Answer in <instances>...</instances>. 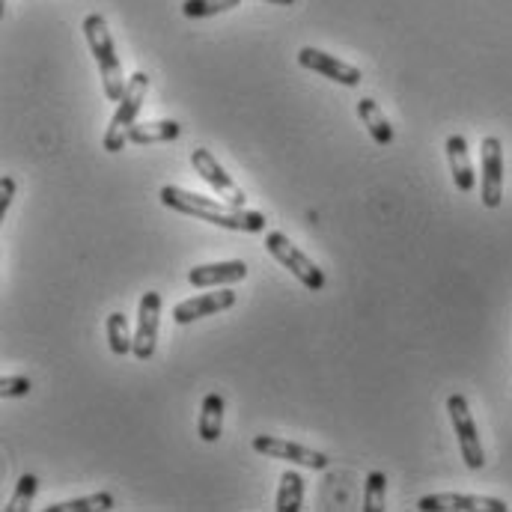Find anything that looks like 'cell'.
I'll use <instances>...</instances> for the list:
<instances>
[{"label":"cell","instance_id":"obj_1","mask_svg":"<svg viewBox=\"0 0 512 512\" xmlns=\"http://www.w3.org/2000/svg\"><path fill=\"white\" fill-rule=\"evenodd\" d=\"M161 203L179 215H191L197 221H209L215 227L224 230H236V233H262L265 230V215L251 212V209H236L230 203H218L215 197H203V194H191L185 188L176 185H164L161 188Z\"/></svg>","mask_w":512,"mask_h":512},{"label":"cell","instance_id":"obj_2","mask_svg":"<svg viewBox=\"0 0 512 512\" xmlns=\"http://www.w3.org/2000/svg\"><path fill=\"white\" fill-rule=\"evenodd\" d=\"M84 36L90 42V51L99 63V75H102V87H105V96L111 102H120L123 93H126L128 81L123 78V63L117 57V45H114V36L108 30V21L105 15L99 12H90L84 18Z\"/></svg>","mask_w":512,"mask_h":512},{"label":"cell","instance_id":"obj_3","mask_svg":"<svg viewBox=\"0 0 512 512\" xmlns=\"http://www.w3.org/2000/svg\"><path fill=\"white\" fill-rule=\"evenodd\" d=\"M146 93H149V75L146 72H134L128 78L126 93L120 99V108L111 120V126L105 131V140L102 146L108 152H123L128 146V131L137 126V117H140V108L146 102Z\"/></svg>","mask_w":512,"mask_h":512},{"label":"cell","instance_id":"obj_4","mask_svg":"<svg viewBox=\"0 0 512 512\" xmlns=\"http://www.w3.org/2000/svg\"><path fill=\"white\" fill-rule=\"evenodd\" d=\"M265 251L274 256L283 268H289L310 292H322L325 289V274H322V268L310 259V256L304 254L298 245H292L289 242V236H283V233H268L265 236Z\"/></svg>","mask_w":512,"mask_h":512},{"label":"cell","instance_id":"obj_5","mask_svg":"<svg viewBox=\"0 0 512 512\" xmlns=\"http://www.w3.org/2000/svg\"><path fill=\"white\" fill-rule=\"evenodd\" d=\"M447 411H450V420H453V429H456V438H459V447H462V459L471 471H480L486 465V453H483V444H480V432H477V423H474V414L468 408V399L462 393H453L447 399Z\"/></svg>","mask_w":512,"mask_h":512},{"label":"cell","instance_id":"obj_6","mask_svg":"<svg viewBox=\"0 0 512 512\" xmlns=\"http://www.w3.org/2000/svg\"><path fill=\"white\" fill-rule=\"evenodd\" d=\"M480 161H483L480 200L486 209H498L504 203V146L498 137H483Z\"/></svg>","mask_w":512,"mask_h":512},{"label":"cell","instance_id":"obj_7","mask_svg":"<svg viewBox=\"0 0 512 512\" xmlns=\"http://www.w3.org/2000/svg\"><path fill=\"white\" fill-rule=\"evenodd\" d=\"M191 164H194V173H197L218 197H224V203H230V206H236V209H245V203H248L245 191L227 176V170L218 164V158H215L209 149H194V152H191Z\"/></svg>","mask_w":512,"mask_h":512},{"label":"cell","instance_id":"obj_8","mask_svg":"<svg viewBox=\"0 0 512 512\" xmlns=\"http://www.w3.org/2000/svg\"><path fill=\"white\" fill-rule=\"evenodd\" d=\"M254 450L262 453L265 459H283V462H292V465H301V468H310V471H325L331 465V459L325 453H319L313 447L283 441V438H274V435H256Z\"/></svg>","mask_w":512,"mask_h":512},{"label":"cell","instance_id":"obj_9","mask_svg":"<svg viewBox=\"0 0 512 512\" xmlns=\"http://www.w3.org/2000/svg\"><path fill=\"white\" fill-rule=\"evenodd\" d=\"M298 63H301L304 69H310V72L328 78V81L343 84V87H358V84L364 81V75H361L358 66H352V63H346V60H340V57H334V54H325V51H319V48H313V45H307V48L298 51Z\"/></svg>","mask_w":512,"mask_h":512},{"label":"cell","instance_id":"obj_10","mask_svg":"<svg viewBox=\"0 0 512 512\" xmlns=\"http://www.w3.org/2000/svg\"><path fill=\"white\" fill-rule=\"evenodd\" d=\"M158 316H161V295L143 292L137 307V334H134V358L149 361L158 346Z\"/></svg>","mask_w":512,"mask_h":512},{"label":"cell","instance_id":"obj_11","mask_svg":"<svg viewBox=\"0 0 512 512\" xmlns=\"http://www.w3.org/2000/svg\"><path fill=\"white\" fill-rule=\"evenodd\" d=\"M236 304V292L233 289H218V292H203L197 298L179 301L173 307V322L176 325H191L203 316H215L221 310H230Z\"/></svg>","mask_w":512,"mask_h":512},{"label":"cell","instance_id":"obj_12","mask_svg":"<svg viewBox=\"0 0 512 512\" xmlns=\"http://www.w3.org/2000/svg\"><path fill=\"white\" fill-rule=\"evenodd\" d=\"M417 510L423 512H507L510 507L501 498H483V495H426L420 498Z\"/></svg>","mask_w":512,"mask_h":512},{"label":"cell","instance_id":"obj_13","mask_svg":"<svg viewBox=\"0 0 512 512\" xmlns=\"http://www.w3.org/2000/svg\"><path fill=\"white\" fill-rule=\"evenodd\" d=\"M248 277V265L242 259H230V262H206L188 271L191 286L206 289V286H230Z\"/></svg>","mask_w":512,"mask_h":512},{"label":"cell","instance_id":"obj_14","mask_svg":"<svg viewBox=\"0 0 512 512\" xmlns=\"http://www.w3.org/2000/svg\"><path fill=\"white\" fill-rule=\"evenodd\" d=\"M447 161H450V173H453V182L462 194H471L474 185H477V176H474V164H471V155H468V140L462 134H450L447 143Z\"/></svg>","mask_w":512,"mask_h":512},{"label":"cell","instance_id":"obj_15","mask_svg":"<svg viewBox=\"0 0 512 512\" xmlns=\"http://www.w3.org/2000/svg\"><path fill=\"white\" fill-rule=\"evenodd\" d=\"M224 432V396L221 393H206L203 396V408H200V420H197V435L206 444H215Z\"/></svg>","mask_w":512,"mask_h":512},{"label":"cell","instance_id":"obj_16","mask_svg":"<svg viewBox=\"0 0 512 512\" xmlns=\"http://www.w3.org/2000/svg\"><path fill=\"white\" fill-rule=\"evenodd\" d=\"M182 134V126L176 120H155V123H137L128 131V143L149 146V143H167Z\"/></svg>","mask_w":512,"mask_h":512},{"label":"cell","instance_id":"obj_17","mask_svg":"<svg viewBox=\"0 0 512 512\" xmlns=\"http://www.w3.org/2000/svg\"><path fill=\"white\" fill-rule=\"evenodd\" d=\"M358 117H361V123L367 126L370 137L379 146H390L393 143V128H390L387 117L382 114V108L376 105V99H361L358 102Z\"/></svg>","mask_w":512,"mask_h":512},{"label":"cell","instance_id":"obj_18","mask_svg":"<svg viewBox=\"0 0 512 512\" xmlns=\"http://www.w3.org/2000/svg\"><path fill=\"white\" fill-rule=\"evenodd\" d=\"M304 504V477L298 471H283L280 489H277V512H298Z\"/></svg>","mask_w":512,"mask_h":512},{"label":"cell","instance_id":"obj_19","mask_svg":"<svg viewBox=\"0 0 512 512\" xmlns=\"http://www.w3.org/2000/svg\"><path fill=\"white\" fill-rule=\"evenodd\" d=\"M105 334H108V346L117 358H126L128 352H134V337L128 331L126 313H111L105 322Z\"/></svg>","mask_w":512,"mask_h":512},{"label":"cell","instance_id":"obj_20","mask_svg":"<svg viewBox=\"0 0 512 512\" xmlns=\"http://www.w3.org/2000/svg\"><path fill=\"white\" fill-rule=\"evenodd\" d=\"M114 495L111 492H96V495H87V498H72V501H63V504H51L48 512H99V510H114Z\"/></svg>","mask_w":512,"mask_h":512},{"label":"cell","instance_id":"obj_21","mask_svg":"<svg viewBox=\"0 0 512 512\" xmlns=\"http://www.w3.org/2000/svg\"><path fill=\"white\" fill-rule=\"evenodd\" d=\"M36 492H39V477H36V474H24V477L18 480V486H15V492H12V498H9V504H6L3 510L6 512L30 510V507H33Z\"/></svg>","mask_w":512,"mask_h":512},{"label":"cell","instance_id":"obj_22","mask_svg":"<svg viewBox=\"0 0 512 512\" xmlns=\"http://www.w3.org/2000/svg\"><path fill=\"white\" fill-rule=\"evenodd\" d=\"M384 507H387V477L382 471H370L364 486V510L384 512Z\"/></svg>","mask_w":512,"mask_h":512},{"label":"cell","instance_id":"obj_23","mask_svg":"<svg viewBox=\"0 0 512 512\" xmlns=\"http://www.w3.org/2000/svg\"><path fill=\"white\" fill-rule=\"evenodd\" d=\"M242 0H185L182 3V12L188 18H212L218 12H227V9H236Z\"/></svg>","mask_w":512,"mask_h":512},{"label":"cell","instance_id":"obj_24","mask_svg":"<svg viewBox=\"0 0 512 512\" xmlns=\"http://www.w3.org/2000/svg\"><path fill=\"white\" fill-rule=\"evenodd\" d=\"M30 390H33V382L27 376H6V379H0V396L3 399L27 396Z\"/></svg>","mask_w":512,"mask_h":512},{"label":"cell","instance_id":"obj_25","mask_svg":"<svg viewBox=\"0 0 512 512\" xmlns=\"http://www.w3.org/2000/svg\"><path fill=\"white\" fill-rule=\"evenodd\" d=\"M12 197H15V179H12V176H3V179H0V218L6 215Z\"/></svg>","mask_w":512,"mask_h":512},{"label":"cell","instance_id":"obj_26","mask_svg":"<svg viewBox=\"0 0 512 512\" xmlns=\"http://www.w3.org/2000/svg\"><path fill=\"white\" fill-rule=\"evenodd\" d=\"M265 3H277V6H289V3H295V0H265Z\"/></svg>","mask_w":512,"mask_h":512}]
</instances>
